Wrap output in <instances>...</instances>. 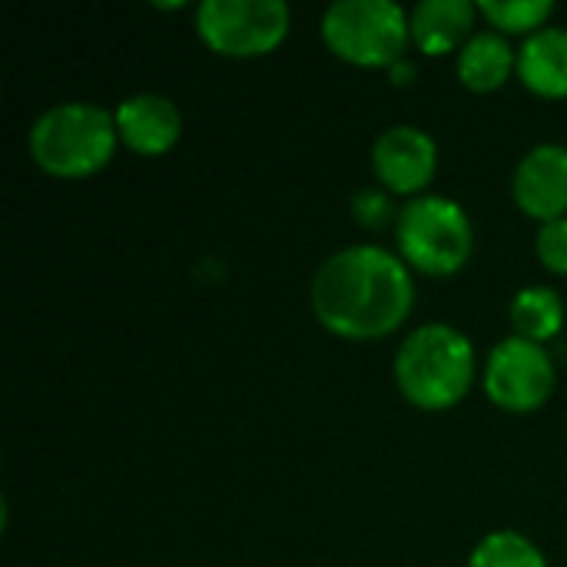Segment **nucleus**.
<instances>
[{"mask_svg": "<svg viewBox=\"0 0 567 567\" xmlns=\"http://www.w3.org/2000/svg\"><path fill=\"white\" fill-rule=\"evenodd\" d=\"M309 306L316 322L349 342L399 332L415 309V276L399 249L355 243L336 249L312 276Z\"/></svg>", "mask_w": 567, "mask_h": 567, "instance_id": "f257e3e1", "label": "nucleus"}, {"mask_svg": "<svg viewBox=\"0 0 567 567\" xmlns=\"http://www.w3.org/2000/svg\"><path fill=\"white\" fill-rule=\"evenodd\" d=\"M392 375L409 405L422 412H449L475 389L478 355L462 329L449 322H422L402 339L392 359Z\"/></svg>", "mask_w": 567, "mask_h": 567, "instance_id": "f03ea898", "label": "nucleus"}, {"mask_svg": "<svg viewBox=\"0 0 567 567\" xmlns=\"http://www.w3.org/2000/svg\"><path fill=\"white\" fill-rule=\"evenodd\" d=\"M120 146L113 110L93 100H63L47 106L30 133V159L56 179H86L100 173Z\"/></svg>", "mask_w": 567, "mask_h": 567, "instance_id": "7ed1b4c3", "label": "nucleus"}, {"mask_svg": "<svg viewBox=\"0 0 567 567\" xmlns=\"http://www.w3.org/2000/svg\"><path fill=\"white\" fill-rule=\"evenodd\" d=\"M399 256L422 276H455L475 256V223L468 209L442 193L409 199L395 219Z\"/></svg>", "mask_w": 567, "mask_h": 567, "instance_id": "20e7f679", "label": "nucleus"}, {"mask_svg": "<svg viewBox=\"0 0 567 567\" xmlns=\"http://www.w3.org/2000/svg\"><path fill=\"white\" fill-rule=\"evenodd\" d=\"M322 43L352 66L392 70L412 43L409 10L395 0H336L319 23Z\"/></svg>", "mask_w": 567, "mask_h": 567, "instance_id": "39448f33", "label": "nucleus"}, {"mask_svg": "<svg viewBox=\"0 0 567 567\" xmlns=\"http://www.w3.org/2000/svg\"><path fill=\"white\" fill-rule=\"evenodd\" d=\"M292 7L286 0H203L196 7L199 40L229 60L266 56L286 43Z\"/></svg>", "mask_w": 567, "mask_h": 567, "instance_id": "423d86ee", "label": "nucleus"}, {"mask_svg": "<svg viewBox=\"0 0 567 567\" xmlns=\"http://www.w3.org/2000/svg\"><path fill=\"white\" fill-rule=\"evenodd\" d=\"M482 389L492 405L512 415H528L551 402L558 389V369L542 342L508 336L488 349L482 365Z\"/></svg>", "mask_w": 567, "mask_h": 567, "instance_id": "0eeeda50", "label": "nucleus"}, {"mask_svg": "<svg viewBox=\"0 0 567 567\" xmlns=\"http://www.w3.org/2000/svg\"><path fill=\"white\" fill-rule=\"evenodd\" d=\"M375 183L392 196H425L439 173V143L415 123L385 126L369 153Z\"/></svg>", "mask_w": 567, "mask_h": 567, "instance_id": "6e6552de", "label": "nucleus"}, {"mask_svg": "<svg viewBox=\"0 0 567 567\" xmlns=\"http://www.w3.org/2000/svg\"><path fill=\"white\" fill-rule=\"evenodd\" d=\"M515 206L538 223L567 216V146L535 143L515 166L512 176Z\"/></svg>", "mask_w": 567, "mask_h": 567, "instance_id": "1a4fd4ad", "label": "nucleus"}, {"mask_svg": "<svg viewBox=\"0 0 567 567\" xmlns=\"http://www.w3.org/2000/svg\"><path fill=\"white\" fill-rule=\"evenodd\" d=\"M120 143L140 156H163L183 136V113L166 93H133L113 110Z\"/></svg>", "mask_w": 567, "mask_h": 567, "instance_id": "9d476101", "label": "nucleus"}, {"mask_svg": "<svg viewBox=\"0 0 567 567\" xmlns=\"http://www.w3.org/2000/svg\"><path fill=\"white\" fill-rule=\"evenodd\" d=\"M478 3L472 0H419L409 10L412 43L425 56H445L462 50L475 33Z\"/></svg>", "mask_w": 567, "mask_h": 567, "instance_id": "9b49d317", "label": "nucleus"}, {"mask_svg": "<svg viewBox=\"0 0 567 567\" xmlns=\"http://www.w3.org/2000/svg\"><path fill=\"white\" fill-rule=\"evenodd\" d=\"M518 80L525 90L545 100L567 96V27L548 23L545 30L532 33L518 47Z\"/></svg>", "mask_w": 567, "mask_h": 567, "instance_id": "f8f14e48", "label": "nucleus"}, {"mask_svg": "<svg viewBox=\"0 0 567 567\" xmlns=\"http://www.w3.org/2000/svg\"><path fill=\"white\" fill-rule=\"evenodd\" d=\"M518 70V50L498 30H475L472 40L455 53V73L462 86L475 93H492L508 83Z\"/></svg>", "mask_w": 567, "mask_h": 567, "instance_id": "ddd939ff", "label": "nucleus"}, {"mask_svg": "<svg viewBox=\"0 0 567 567\" xmlns=\"http://www.w3.org/2000/svg\"><path fill=\"white\" fill-rule=\"evenodd\" d=\"M565 299L551 286H525L508 302V322L528 342H551L565 329Z\"/></svg>", "mask_w": 567, "mask_h": 567, "instance_id": "4468645a", "label": "nucleus"}, {"mask_svg": "<svg viewBox=\"0 0 567 567\" xmlns=\"http://www.w3.org/2000/svg\"><path fill=\"white\" fill-rule=\"evenodd\" d=\"M468 567H548V558L528 535L515 528H498L472 548Z\"/></svg>", "mask_w": 567, "mask_h": 567, "instance_id": "2eb2a0df", "label": "nucleus"}, {"mask_svg": "<svg viewBox=\"0 0 567 567\" xmlns=\"http://www.w3.org/2000/svg\"><path fill=\"white\" fill-rule=\"evenodd\" d=\"M478 13L492 23V30H498L505 37L508 33L532 37L551 23L555 3L551 0H482Z\"/></svg>", "mask_w": 567, "mask_h": 567, "instance_id": "dca6fc26", "label": "nucleus"}, {"mask_svg": "<svg viewBox=\"0 0 567 567\" xmlns=\"http://www.w3.org/2000/svg\"><path fill=\"white\" fill-rule=\"evenodd\" d=\"M535 256L538 262L555 272V276H567V216L542 223L538 236H535Z\"/></svg>", "mask_w": 567, "mask_h": 567, "instance_id": "f3484780", "label": "nucleus"}, {"mask_svg": "<svg viewBox=\"0 0 567 567\" xmlns=\"http://www.w3.org/2000/svg\"><path fill=\"white\" fill-rule=\"evenodd\" d=\"M352 216L359 226L365 229H379L392 219H399L395 213V203H392V193L382 189V186H365L352 196Z\"/></svg>", "mask_w": 567, "mask_h": 567, "instance_id": "a211bd4d", "label": "nucleus"}, {"mask_svg": "<svg viewBox=\"0 0 567 567\" xmlns=\"http://www.w3.org/2000/svg\"><path fill=\"white\" fill-rule=\"evenodd\" d=\"M389 73H392V83H402V86H405V83H412V80H415V63L405 56V60H399Z\"/></svg>", "mask_w": 567, "mask_h": 567, "instance_id": "6ab92c4d", "label": "nucleus"}]
</instances>
